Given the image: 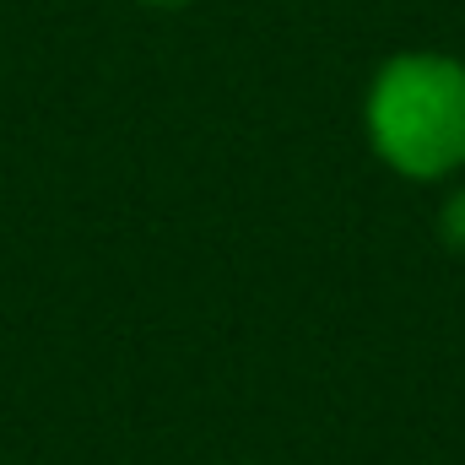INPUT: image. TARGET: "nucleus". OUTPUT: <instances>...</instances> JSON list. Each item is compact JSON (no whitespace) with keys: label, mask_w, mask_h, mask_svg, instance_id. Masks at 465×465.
<instances>
[{"label":"nucleus","mask_w":465,"mask_h":465,"mask_svg":"<svg viewBox=\"0 0 465 465\" xmlns=\"http://www.w3.org/2000/svg\"><path fill=\"white\" fill-rule=\"evenodd\" d=\"M362 130L384 168L433 184L465 168V60L439 49L390 54L362 98Z\"/></svg>","instance_id":"obj_1"},{"label":"nucleus","mask_w":465,"mask_h":465,"mask_svg":"<svg viewBox=\"0 0 465 465\" xmlns=\"http://www.w3.org/2000/svg\"><path fill=\"white\" fill-rule=\"evenodd\" d=\"M439 232H444V243H450V249H460V254H465V190H455V195L444 201Z\"/></svg>","instance_id":"obj_2"},{"label":"nucleus","mask_w":465,"mask_h":465,"mask_svg":"<svg viewBox=\"0 0 465 465\" xmlns=\"http://www.w3.org/2000/svg\"><path fill=\"white\" fill-rule=\"evenodd\" d=\"M141 5H190V0H141Z\"/></svg>","instance_id":"obj_3"}]
</instances>
